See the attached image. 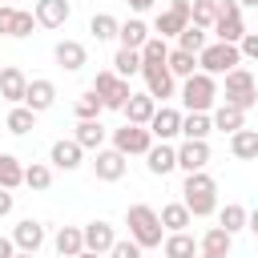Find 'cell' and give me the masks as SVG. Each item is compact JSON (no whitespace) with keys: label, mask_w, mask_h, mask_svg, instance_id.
<instances>
[{"label":"cell","mask_w":258,"mask_h":258,"mask_svg":"<svg viewBox=\"0 0 258 258\" xmlns=\"http://www.w3.org/2000/svg\"><path fill=\"white\" fill-rule=\"evenodd\" d=\"M125 226H129V238H133L141 250H161L165 226H161V214H157L153 206H145V202L129 206V210H125Z\"/></svg>","instance_id":"6da1fadb"},{"label":"cell","mask_w":258,"mask_h":258,"mask_svg":"<svg viewBox=\"0 0 258 258\" xmlns=\"http://www.w3.org/2000/svg\"><path fill=\"white\" fill-rule=\"evenodd\" d=\"M181 202L189 206L194 218H210V214H218V181H214L206 169L185 173V181H181Z\"/></svg>","instance_id":"7a4b0ae2"},{"label":"cell","mask_w":258,"mask_h":258,"mask_svg":"<svg viewBox=\"0 0 258 258\" xmlns=\"http://www.w3.org/2000/svg\"><path fill=\"white\" fill-rule=\"evenodd\" d=\"M177 97H181V105H185V113H214V105H218V77H210V73H194V77H185L181 81V89H177Z\"/></svg>","instance_id":"3957f363"},{"label":"cell","mask_w":258,"mask_h":258,"mask_svg":"<svg viewBox=\"0 0 258 258\" xmlns=\"http://www.w3.org/2000/svg\"><path fill=\"white\" fill-rule=\"evenodd\" d=\"M222 81H226V85H222V101H226V105H238L242 113H250V109L258 105V81H254V73H250L246 64L230 69Z\"/></svg>","instance_id":"277c9868"},{"label":"cell","mask_w":258,"mask_h":258,"mask_svg":"<svg viewBox=\"0 0 258 258\" xmlns=\"http://www.w3.org/2000/svg\"><path fill=\"white\" fill-rule=\"evenodd\" d=\"M238 64H242V52H238V44H226V40H210V44L198 52V69L210 73V77H226V73L238 69Z\"/></svg>","instance_id":"5b68a950"},{"label":"cell","mask_w":258,"mask_h":258,"mask_svg":"<svg viewBox=\"0 0 258 258\" xmlns=\"http://www.w3.org/2000/svg\"><path fill=\"white\" fill-rule=\"evenodd\" d=\"M218 40H226V44H238L242 36H246V20H242V4L238 0H222L218 4V20H214V28H210Z\"/></svg>","instance_id":"8992f818"},{"label":"cell","mask_w":258,"mask_h":258,"mask_svg":"<svg viewBox=\"0 0 258 258\" xmlns=\"http://www.w3.org/2000/svg\"><path fill=\"white\" fill-rule=\"evenodd\" d=\"M93 89L101 93L105 109H125V101L133 97V89H129V77H117L113 69H101V73L93 77Z\"/></svg>","instance_id":"52a82bcc"},{"label":"cell","mask_w":258,"mask_h":258,"mask_svg":"<svg viewBox=\"0 0 258 258\" xmlns=\"http://www.w3.org/2000/svg\"><path fill=\"white\" fill-rule=\"evenodd\" d=\"M149 145H153L149 125H133V121H125L121 129H113V149H121L125 157H145Z\"/></svg>","instance_id":"ba28073f"},{"label":"cell","mask_w":258,"mask_h":258,"mask_svg":"<svg viewBox=\"0 0 258 258\" xmlns=\"http://www.w3.org/2000/svg\"><path fill=\"white\" fill-rule=\"evenodd\" d=\"M141 77H145V93L157 101V105H169L177 97V77L165 69V64H141Z\"/></svg>","instance_id":"9c48e42d"},{"label":"cell","mask_w":258,"mask_h":258,"mask_svg":"<svg viewBox=\"0 0 258 258\" xmlns=\"http://www.w3.org/2000/svg\"><path fill=\"white\" fill-rule=\"evenodd\" d=\"M189 20H194V0H169V8H165V12H157L153 32H157V36H165V40H169V36L177 40V32H181Z\"/></svg>","instance_id":"30bf717a"},{"label":"cell","mask_w":258,"mask_h":258,"mask_svg":"<svg viewBox=\"0 0 258 258\" xmlns=\"http://www.w3.org/2000/svg\"><path fill=\"white\" fill-rule=\"evenodd\" d=\"M32 28H36V16L32 12L16 8V4H0V36L24 40V36H32Z\"/></svg>","instance_id":"8fae6325"},{"label":"cell","mask_w":258,"mask_h":258,"mask_svg":"<svg viewBox=\"0 0 258 258\" xmlns=\"http://www.w3.org/2000/svg\"><path fill=\"white\" fill-rule=\"evenodd\" d=\"M125 169H129V157L121 153V149H97L93 153V173H97V181H121L125 177Z\"/></svg>","instance_id":"7c38bea8"},{"label":"cell","mask_w":258,"mask_h":258,"mask_svg":"<svg viewBox=\"0 0 258 258\" xmlns=\"http://www.w3.org/2000/svg\"><path fill=\"white\" fill-rule=\"evenodd\" d=\"M48 165L52 169H81L85 165V149H81V141L77 137H60V141H52V149H48Z\"/></svg>","instance_id":"4fadbf2b"},{"label":"cell","mask_w":258,"mask_h":258,"mask_svg":"<svg viewBox=\"0 0 258 258\" xmlns=\"http://www.w3.org/2000/svg\"><path fill=\"white\" fill-rule=\"evenodd\" d=\"M181 109H173V105H157V113H153V121H149V133H153V141H173V137H181Z\"/></svg>","instance_id":"5bb4252c"},{"label":"cell","mask_w":258,"mask_h":258,"mask_svg":"<svg viewBox=\"0 0 258 258\" xmlns=\"http://www.w3.org/2000/svg\"><path fill=\"white\" fill-rule=\"evenodd\" d=\"M145 169H149L153 177L173 173V169H177V145H173V141H153L149 153H145Z\"/></svg>","instance_id":"9a60e30c"},{"label":"cell","mask_w":258,"mask_h":258,"mask_svg":"<svg viewBox=\"0 0 258 258\" xmlns=\"http://www.w3.org/2000/svg\"><path fill=\"white\" fill-rule=\"evenodd\" d=\"M210 165V141H189V137H181V145H177V169L181 173H198V169H206Z\"/></svg>","instance_id":"2e32d148"},{"label":"cell","mask_w":258,"mask_h":258,"mask_svg":"<svg viewBox=\"0 0 258 258\" xmlns=\"http://www.w3.org/2000/svg\"><path fill=\"white\" fill-rule=\"evenodd\" d=\"M12 242H16V250H28V254H36V250L48 242V234H44V222H36V218H20V222L12 226Z\"/></svg>","instance_id":"e0dca14e"},{"label":"cell","mask_w":258,"mask_h":258,"mask_svg":"<svg viewBox=\"0 0 258 258\" xmlns=\"http://www.w3.org/2000/svg\"><path fill=\"white\" fill-rule=\"evenodd\" d=\"M24 93H28V77L20 64H4L0 69V97L8 105H24Z\"/></svg>","instance_id":"ac0fdd59"},{"label":"cell","mask_w":258,"mask_h":258,"mask_svg":"<svg viewBox=\"0 0 258 258\" xmlns=\"http://www.w3.org/2000/svg\"><path fill=\"white\" fill-rule=\"evenodd\" d=\"M32 16H36L40 28H64L69 16H73V4H69V0H36Z\"/></svg>","instance_id":"d6986e66"},{"label":"cell","mask_w":258,"mask_h":258,"mask_svg":"<svg viewBox=\"0 0 258 258\" xmlns=\"http://www.w3.org/2000/svg\"><path fill=\"white\" fill-rule=\"evenodd\" d=\"M24 105H28L32 113H48V109L56 105V85H52L48 77H32V81H28V93H24Z\"/></svg>","instance_id":"ffe728a7"},{"label":"cell","mask_w":258,"mask_h":258,"mask_svg":"<svg viewBox=\"0 0 258 258\" xmlns=\"http://www.w3.org/2000/svg\"><path fill=\"white\" fill-rule=\"evenodd\" d=\"M52 60H56L64 73H77V69H85V64H89V48H85L81 40H56Z\"/></svg>","instance_id":"44dd1931"},{"label":"cell","mask_w":258,"mask_h":258,"mask_svg":"<svg viewBox=\"0 0 258 258\" xmlns=\"http://www.w3.org/2000/svg\"><path fill=\"white\" fill-rule=\"evenodd\" d=\"M113 242H117L113 222L97 218V222H89V226H85V250H93V254H109V250H113Z\"/></svg>","instance_id":"7402d4cb"},{"label":"cell","mask_w":258,"mask_h":258,"mask_svg":"<svg viewBox=\"0 0 258 258\" xmlns=\"http://www.w3.org/2000/svg\"><path fill=\"white\" fill-rule=\"evenodd\" d=\"M161 254H165V258H198L202 246H198V238H194L189 230H173V234H165Z\"/></svg>","instance_id":"603a6c76"},{"label":"cell","mask_w":258,"mask_h":258,"mask_svg":"<svg viewBox=\"0 0 258 258\" xmlns=\"http://www.w3.org/2000/svg\"><path fill=\"white\" fill-rule=\"evenodd\" d=\"M73 137L81 141V149H85V153H97V149H105V137H109V129L101 125V117H93V121H77Z\"/></svg>","instance_id":"cb8c5ba5"},{"label":"cell","mask_w":258,"mask_h":258,"mask_svg":"<svg viewBox=\"0 0 258 258\" xmlns=\"http://www.w3.org/2000/svg\"><path fill=\"white\" fill-rule=\"evenodd\" d=\"M52 250H56L60 258H77V254L85 250V226H60V230L52 234Z\"/></svg>","instance_id":"d4e9b609"},{"label":"cell","mask_w":258,"mask_h":258,"mask_svg":"<svg viewBox=\"0 0 258 258\" xmlns=\"http://www.w3.org/2000/svg\"><path fill=\"white\" fill-rule=\"evenodd\" d=\"M198 246H202V254H210V258H230V250H234V234L222 230V226H210V230L198 238Z\"/></svg>","instance_id":"484cf974"},{"label":"cell","mask_w":258,"mask_h":258,"mask_svg":"<svg viewBox=\"0 0 258 258\" xmlns=\"http://www.w3.org/2000/svg\"><path fill=\"white\" fill-rule=\"evenodd\" d=\"M125 121H133V125H149L153 121V113H157V101L149 97V93H133L129 101H125Z\"/></svg>","instance_id":"4316f807"},{"label":"cell","mask_w":258,"mask_h":258,"mask_svg":"<svg viewBox=\"0 0 258 258\" xmlns=\"http://www.w3.org/2000/svg\"><path fill=\"white\" fill-rule=\"evenodd\" d=\"M36 117H40V113H32L28 105H12L8 117H4V129H8L12 137H28V133L36 129Z\"/></svg>","instance_id":"83f0119b"},{"label":"cell","mask_w":258,"mask_h":258,"mask_svg":"<svg viewBox=\"0 0 258 258\" xmlns=\"http://www.w3.org/2000/svg\"><path fill=\"white\" fill-rule=\"evenodd\" d=\"M157 214H161L165 234H173V230H189V226H194V214H189V206H185V202H165Z\"/></svg>","instance_id":"f1b7e54d"},{"label":"cell","mask_w":258,"mask_h":258,"mask_svg":"<svg viewBox=\"0 0 258 258\" xmlns=\"http://www.w3.org/2000/svg\"><path fill=\"white\" fill-rule=\"evenodd\" d=\"M149 36H153V32H149V24H145L141 16H129V20H121V32H117L121 48H141Z\"/></svg>","instance_id":"f546056e"},{"label":"cell","mask_w":258,"mask_h":258,"mask_svg":"<svg viewBox=\"0 0 258 258\" xmlns=\"http://www.w3.org/2000/svg\"><path fill=\"white\" fill-rule=\"evenodd\" d=\"M210 117H214V129H218V133H238V129L246 125V113H242L238 105H226V101H222V105H214V113H210Z\"/></svg>","instance_id":"4dcf8cb0"},{"label":"cell","mask_w":258,"mask_h":258,"mask_svg":"<svg viewBox=\"0 0 258 258\" xmlns=\"http://www.w3.org/2000/svg\"><path fill=\"white\" fill-rule=\"evenodd\" d=\"M230 153L238 157V161H254L258 157V129H238V133H230Z\"/></svg>","instance_id":"1f68e13d"},{"label":"cell","mask_w":258,"mask_h":258,"mask_svg":"<svg viewBox=\"0 0 258 258\" xmlns=\"http://www.w3.org/2000/svg\"><path fill=\"white\" fill-rule=\"evenodd\" d=\"M210 133H214V117H210V113H185V117H181V137H189V141H210Z\"/></svg>","instance_id":"d6a6232c"},{"label":"cell","mask_w":258,"mask_h":258,"mask_svg":"<svg viewBox=\"0 0 258 258\" xmlns=\"http://www.w3.org/2000/svg\"><path fill=\"white\" fill-rule=\"evenodd\" d=\"M73 113H77V121H93V117H101L105 113V101H101V93L89 85L77 101H73Z\"/></svg>","instance_id":"836d02e7"},{"label":"cell","mask_w":258,"mask_h":258,"mask_svg":"<svg viewBox=\"0 0 258 258\" xmlns=\"http://www.w3.org/2000/svg\"><path fill=\"white\" fill-rule=\"evenodd\" d=\"M246 222H250V210H246L242 202H226V206L218 210V226H222V230H230V234L246 230Z\"/></svg>","instance_id":"e575fe53"},{"label":"cell","mask_w":258,"mask_h":258,"mask_svg":"<svg viewBox=\"0 0 258 258\" xmlns=\"http://www.w3.org/2000/svg\"><path fill=\"white\" fill-rule=\"evenodd\" d=\"M165 69H169L177 81H185V77H194V73H198V56H194V52H185V48H169Z\"/></svg>","instance_id":"d590c367"},{"label":"cell","mask_w":258,"mask_h":258,"mask_svg":"<svg viewBox=\"0 0 258 258\" xmlns=\"http://www.w3.org/2000/svg\"><path fill=\"white\" fill-rule=\"evenodd\" d=\"M0 185H4V189H20V185H24V165H20V157L0 153Z\"/></svg>","instance_id":"8d00e7d4"},{"label":"cell","mask_w":258,"mask_h":258,"mask_svg":"<svg viewBox=\"0 0 258 258\" xmlns=\"http://www.w3.org/2000/svg\"><path fill=\"white\" fill-rule=\"evenodd\" d=\"M89 32H93L97 40H117V32H121V20H117L113 12H93V20H89Z\"/></svg>","instance_id":"74e56055"},{"label":"cell","mask_w":258,"mask_h":258,"mask_svg":"<svg viewBox=\"0 0 258 258\" xmlns=\"http://www.w3.org/2000/svg\"><path fill=\"white\" fill-rule=\"evenodd\" d=\"M206 32H210V28H198V24L189 20V24L177 32V48H185V52H194V56H198V52L210 44V36H206Z\"/></svg>","instance_id":"f35d334b"},{"label":"cell","mask_w":258,"mask_h":258,"mask_svg":"<svg viewBox=\"0 0 258 258\" xmlns=\"http://www.w3.org/2000/svg\"><path fill=\"white\" fill-rule=\"evenodd\" d=\"M113 73L117 77H137L141 73V48H117L113 52Z\"/></svg>","instance_id":"ab89813d"},{"label":"cell","mask_w":258,"mask_h":258,"mask_svg":"<svg viewBox=\"0 0 258 258\" xmlns=\"http://www.w3.org/2000/svg\"><path fill=\"white\" fill-rule=\"evenodd\" d=\"M24 185L36 189V194L48 189V185H52V165H48V161H32V165H24Z\"/></svg>","instance_id":"60d3db41"},{"label":"cell","mask_w":258,"mask_h":258,"mask_svg":"<svg viewBox=\"0 0 258 258\" xmlns=\"http://www.w3.org/2000/svg\"><path fill=\"white\" fill-rule=\"evenodd\" d=\"M165 56H169V44H165V36H149L145 44H141V64H165Z\"/></svg>","instance_id":"b9f144b4"},{"label":"cell","mask_w":258,"mask_h":258,"mask_svg":"<svg viewBox=\"0 0 258 258\" xmlns=\"http://www.w3.org/2000/svg\"><path fill=\"white\" fill-rule=\"evenodd\" d=\"M218 4H222V0H194V24H198V28H214Z\"/></svg>","instance_id":"7bdbcfd3"},{"label":"cell","mask_w":258,"mask_h":258,"mask_svg":"<svg viewBox=\"0 0 258 258\" xmlns=\"http://www.w3.org/2000/svg\"><path fill=\"white\" fill-rule=\"evenodd\" d=\"M109 258H141V246L133 238H117L113 250H109Z\"/></svg>","instance_id":"ee69618b"},{"label":"cell","mask_w":258,"mask_h":258,"mask_svg":"<svg viewBox=\"0 0 258 258\" xmlns=\"http://www.w3.org/2000/svg\"><path fill=\"white\" fill-rule=\"evenodd\" d=\"M238 52H242V60H254L258 64V32H246L238 40Z\"/></svg>","instance_id":"f6af8a7d"},{"label":"cell","mask_w":258,"mask_h":258,"mask_svg":"<svg viewBox=\"0 0 258 258\" xmlns=\"http://www.w3.org/2000/svg\"><path fill=\"white\" fill-rule=\"evenodd\" d=\"M12 210H16V194H12V189H4V185H0V218H8V214H12Z\"/></svg>","instance_id":"bcb514c9"},{"label":"cell","mask_w":258,"mask_h":258,"mask_svg":"<svg viewBox=\"0 0 258 258\" xmlns=\"http://www.w3.org/2000/svg\"><path fill=\"white\" fill-rule=\"evenodd\" d=\"M0 258H16V242H12V234H8V238L0 234Z\"/></svg>","instance_id":"7dc6e473"},{"label":"cell","mask_w":258,"mask_h":258,"mask_svg":"<svg viewBox=\"0 0 258 258\" xmlns=\"http://www.w3.org/2000/svg\"><path fill=\"white\" fill-rule=\"evenodd\" d=\"M125 4H129V8H133V12H149V8H153V4H157V0H125Z\"/></svg>","instance_id":"c3c4849f"},{"label":"cell","mask_w":258,"mask_h":258,"mask_svg":"<svg viewBox=\"0 0 258 258\" xmlns=\"http://www.w3.org/2000/svg\"><path fill=\"white\" fill-rule=\"evenodd\" d=\"M246 230H250V234H254V238H258V206H254V210H250V222H246Z\"/></svg>","instance_id":"681fc988"},{"label":"cell","mask_w":258,"mask_h":258,"mask_svg":"<svg viewBox=\"0 0 258 258\" xmlns=\"http://www.w3.org/2000/svg\"><path fill=\"white\" fill-rule=\"evenodd\" d=\"M77 258H105V254H93V250H81Z\"/></svg>","instance_id":"f907efd6"},{"label":"cell","mask_w":258,"mask_h":258,"mask_svg":"<svg viewBox=\"0 0 258 258\" xmlns=\"http://www.w3.org/2000/svg\"><path fill=\"white\" fill-rule=\"evenodd\" d=\"M238 4H242V8H258V0H238Z\"/></svg>","instance_id":"816d5d0a"},{"label":"cell","mask_w":258,"mask_h":258,"mask_svg":"<svg viewBox=\"0 0 258 258\" xmlns=\"http://www.w3.org/2000/svg\"><path fill=\"white\" fill-rule=\"evenodd\" d=\"M16 258H36V254H28V250H16Z\"/></svg>","instance_id":"f5cc1de1"},{"label":"cell","mask_w":258,"mask_h":258,"mask_svg":"<svg viewBox=\"0 0 258 258\" xmlns=\"http://www.w3.org/2000/svg\"><path fill=\"white\" fill-rule=\"evenodd\" d=\"M198 258H210V254H198Z\"/></svg>","instance_id":"db71d44e"},{"label":"cell","mask_w":258,"mask_h":258,"mask_svg":"<svg viewBox=\"0 0 258 258\" xmlns=\"http://www.w3.org/2000/svg\"><path fill=\"white\" fill-rule=\"evenodd\" d=\"M161 258H165V254H161Z\"/></svg>","instance_id":"11a10c76"}]
</instances>
